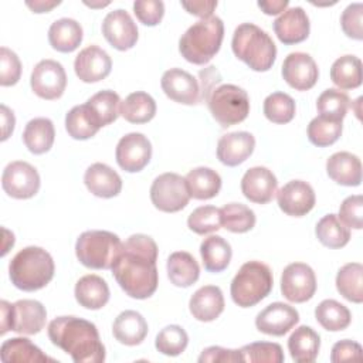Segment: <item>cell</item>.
Segmentation results:
<instances>
[{"label":"cell","mask_w":363,"mask_h":363,"mask_svg":"<svg viewBox=\"0 0 363 363\" xmlns=\"http://www.w3.org/2000/svg\"><path fill=\"white\" fill-rule=\"evenodd\" d=\"M157 245L146 234H133L112 265V274L126 295L135 299L150 298L159 284Z\"/></svg>","instance_id":"6da1fadb"},{"label":"cell","mask_w":363,"mask_h":363,"mask_svg":"<svg viewBox=\"0 0 363 363\" xmlns=\"http://www.w3.org/2000/svg\"><path fill=\"white\" fill-rule=\"evenodd\" d=\"M51 343L72 357L75 363H101L105 346L96 326L78 316H58L48 323Z\"/></svg>","instance_id":"7a4b0ae2"},{"label":"cell","mask_w":363,"mask_h":363,"mask_svg":"<svg viewBox=\"0 0 363 363\" xmlns=\"http://www.w3.org/2000/svg\"><path fill=\"white\" fill-rule=\"evenodd\" d=\"M55 265L48 251L30 245L20 250L9 264L11 284L26 292L43 289L54 277Z\"/></svg>","instance_id":"3957f363"},{"label":"cell","mask_w":363,"mask_h":363,"mask_svg":"<svg viewBox=\"0 0 363 363\" xmlns=\"http://www.w3.org/2000/svg\"><path fill=\"white\" fill-rule=\"evenodd\" d=\"M231 48L238 60L257 72L271 69L277 58V45L269 34L252 23H242L234 30Z\"/></svg>","instance_id":"277c9868"},{"label":"cell","mask_w":363,"mask_h":363,"mask_svg":"<svg viewBox=\"0 0 363 363\" xmlns=\"http://www.w3.org/2000/svg\"><path fill=\"white\" fill-rule=\"evenodd\" d=\"M224 38V23L220 17L211 16L190 26L179 40L182 57L196 65L207 64L221 47Z\"/></svg>","instance_id":"5b68a950"},{"label":"cell","mask_w":363,"mask_h":363,"mask_svg":"<svg viewBox=\"0 0 363 363\" xmlns=\"http://www.w3.org/2000/svg\"><path fill=\"white\" fill-rule=\"evenodd\" d=\"M274 278L271 268L261 261H248L241 265L231 281L230 294L240 308H251L272 291Z\"/></svg>","instance_id":"8992f818"},{"label":"cell","mask_w":363,"mask_h":363,"mask_svg":"<svg viewBox=\"0 0 363 363\" xmlns=\"http://www.w3.org/2000/svg\"><path fill=\"white\" fill-rule=\"evenodd\" d=\"M122 250L121 238L105 230L84 231L75 242L78 261L91 269H111Z\"/></svg>","instance_id":"52a82bcc"},{"label":"cell","mask_w":363,"mask_h":363,"mask_svg":"<svg viewBox=\"0 0 363 363\" xmlns=\"http://www.w3.org/2000/svg\"><path fill=\"white\" fill-rule=\"evenodd\" d=\"M0 312V335L9 330L20 335H35L45 326L47 320L44 305L34 299H20L14 303L1 301Z\"/></svg>","instance_id":"ba28073f"},{"label":"cell","mask_w":363,"mask_h":363,"mask_svg":"<svg viewBox=\"0 0 363 363\" xmlns=\"http://www.w3.org/2000/svg\"><path fill=\"white\" fill-rule=\"evenodd\" d=\"M207 104L213 118L223 128L242 122L250 113L248 94L233 84H223L210 91Z\"/></svg>","instance_id":"9c48e42d"},{"label":"cell","mask_w":363,"mask_h":363,"mask_svg":"<svg viewBox=\"0 0 363 363\" xmlns=\"http://www.w3.org/2000/svg\"><path fill=\"white\" fill-rule=\"evenodd\" d=\"M150 200L157 210L164 213L183 210L190 200L186 179L172 172L157 176L150 186Z\"/></svg>","instance_id":"30bf717a"},{"label":"cell","mask_w":363,"mask_h":363,"mask_svg":"<svg viewBox=\"0 0 363 363\" xmlns=\"http://www.w3.org/2000/svg\"><path fill=\"white\" fill-rule=\"evenodd\" d=\"M40 184L37 169L23 160L9 163L1 174V187L13 199L26 200L34 197L40 190Z\"/></svg>","instance_id":"8fae6325"},{"label":"cell","mask_w":363,"mask_h":363,"mask_svg":"<svg viewBox=\"0 0 363 363\" xmlns=\"http://www.w3.org/2000/svg\"><path fill=\"white\" fill-rule=\"evenodd\" d=\"M281 292L294 303L309 301L316 292V277L313 269L303 262L286 265L281 275Z\"/></svg>","instance_id":"7c38bea8"},{"label":"cell","mask_w":363,"mask_h":363,"mask_svg":"<svg viewBox=\"0 0 363 363\" xmlns=\"http://www.w3.org/2000/svg\"><path fill=\"white\" fill-rule=\"evenodd\" d=\"M30 85L40 98L47 101L58 99L67 86L65 69L58 61L41 60L31 72Z\"/></svg>","instance_id":"4fadbf2b"},{"label":"cell","mask_w":363,"mask_h":363,"mask_svg":"<svg viewBox=\"0 0 363 363\" xmlns=\"http://www.w3.org/2000/svg\"><path fill=\"white\" fill-rule=\"evenodd\" d=\"M115 157L122 170L138 173L145 169L152 159V143L143 133H126L116 145Z\"/></svg>","instance_id":"5bb4252c"},{"label":"cell","mask_w":363,"mask_h":363,"mask_svg":"<svg viewBox=\"0 0 363 363\" xmlns=\"http://www.w3.org/2000/svg\"><path fill=\"white\" fill-rule=\"evenodd\" d=\"M282 78L296 91H308L315 86L319 69L315 60L306 52H291L282 62Z\"/></svg>","instance_id":"9a60e30c"},{"label":"cell","mask_w":363,"mask_h":363,"mask_svg":"<svg viewBox=\"0 0 363 363\" xmlns=\"http://www.w3.org/2000/svg\"><path fill=\"white\" fill-rule=\"evenodd\" d=\"M105 40L116 50H130L138 41V27L130 14L122 9L109 11L102 21Z\"/></svg>","instance_id":"2e32d148"},{"label":"cell","mask_w":363,"mask_h":363,"mask_svg":"<svg viewBox=\"0 0 363 363\" xmlns=\"http://www.w3.org/2000/svg\"><path fill=\"white\" fill-rule=\"evenodd\" d=\"M279 208L292 217L308 214L316 201L312 186L303 180H291L277 191Z\"/></svg>","instance_id":"e0dca14e"},{"label":"cell","mask_w":363,"mask_h":363,"mask_svg":"<svg viewBox=\"0 0 363 363\" xmlns=\"http://www.w3.org/2000/svg\"><path fill=\"white\" fill-rule=\"evenodd\" d=\"M299 322L298 311L284 302H274L265 306L255 318L259 332L271 336H284Z\"/></svg>","instance_id":"ac0fdd59"},{"label":"cell","mask_w":363,"mask_h":363,"mask_svg":"<svg viewBox=\"0 0 363 363\" xmlns=\"http://www.w3.org/2000/svg\"><path fill=\"white\" fill-rule=\"evenodd\" d=\"M74 69L82 82H98L111 74L112 60L101 47L88 45L75 57Z\"/></svg>","instance_id":"d6986e66"},{"label":"cell","mask_w":363,"mask_h":363,"mask_svg":"<svg viewBox=\"0 0 363 363\" xmlns=\"http://www.w3.org/2000/svg\"><path fill=\"white\" fill-rule=\"evenodd\" d=\"M160 86L167 98L183 105H194L200 101V86L197 79L182 68L164 71Z\"/></svg>","instance_id":"ffe728a7"},{"label":"cell","mask_w":363,"mask_h":363,"mask_svg":"<svg viewBox=\"0 0 363 363\" xmlns=\"http://www.w3.org/2000/svg\"><path fill=\"white\" fill-rule=\"evenodd\" d=\"M277 187L278 182L275 174L264 166L248 169L241 179V191L244 197L257 204L269 203L277 193Z\"/></svg>","instance_id":"44dd1931"},{"label":"cell","mask_w":363,"mask_h":363,"mask_svg":"<svg viewBox=\"0 0 363 363\" xmlns=\"http://www.w3.org/2000/svg\"><path fill=\"white\" fill-rule=\"evenodd\" d=\"M254 147L255 138L250 132H230L218 139L217 159L223 164L234 167L244 163L252 155Z\"/></svg>","instance_id":"7402d4cb"},{"label":"cell","mask_w":363,"mask_h":363,"mask_svg":"<svg viewBox=\"0 0 363 363\" xmlns=\"http://www.w3.org/2000/svg\"><path fill=\"white\" fill-rule=\"evenodd\" d=\"M309 17L302 7L286 9L274 21V31L278 40L286 45L305 41L309 35Z\"/></svg>","instance_id":"603a6c76"},{"label":"cell","mask_w":363,"mask_h":363,"mask_svg":"<svg viewBox=\"0 0 363 363\" xmlns=\"http://www.w3.org/2000/svg\"><path fill=\"white\" fill-rule=\"evenodd\" d=\"M84 183L94 196L101 199H112L122 190L121 176L112 167L99 162L85 170Z\"/></svg>","instance_id":"cb8c5ba5"},{"label":"cell","mask_w":363,"mask_h":363,"mask_svg":"<svg viewBox=\"0 0 363 363\" xmlns=\"http://www.w3.org/2000/svg\"><path fill=\"white\" fill-rule=\"evenodd\" d=\"M326 173L340 186L356 187L362 182V162L350 152H336L326 160Z\"/></svg>","instance_id":"d4e9b609"},{"label":"cell","mask_w":363,"mask_h":363,"mask_svg":"<svg viewBox=\"0 0 363 363\" xmlns=\"http://www.w3.org/2000/svg\"><path fill=\"white\" fill-rule=\"evenodd\" d=\"M189 309L193 318L200 322H211L224 311V296L218 286L204 285L190 298Z\"/></svg>","instance_id":"484cf974"},{"label":"cell","mask_w":363,"mask_h":363,"mask_svg":"<svg viewBox=\"0 0 363 363\" xmlns=\"http://www.w3.org/2000/svg\"><path fill=\"white\" fill-rule=\"evenodd\" d=\"M74 295L81 306L96 311L108 303L111 292L106 281L102 277L88 274L77 281Z\"/></svg>","instance_id":"4316f807"},{"label":"cell","mask_w":363,"mask_h":363,"mask_svg":"<svg viewBox=\"0 0 363 363\" xmlns=\"http://www.w3.org/2000/svg\"><path fill=\"white\" fill-rule=\"evenodd\" d=\"M147 322L136 311H123L121 312L112 325L113 337L126 346L140 345L147 335Z\"/></svg>","instance_id":"83f0119b"},{"label":"cell","mask_w":363,"mask_h":363,"mask_svg":"<svg viewBox=\"0 0 363 363\" xmlns=\"http://www.w3.org/2000/svg\"><path fill=\"white\" fill-rule=\"evenodd\" d=\"M0 359L3 363H45L55 362L27 337H11L1 343Z\"/></svg>","instance_id":"f1b7e54d"},{"label":"cell","mask_w":363,"mask_h":363,"mask_svg":"<svg viewBox=\"0 0 363 363\" xmlns=\"http://www.w3.org/2000/svg\"><path fill=\"white\" fill-rule=\"evenodd\" d=\"M84 37L81 24L74 18H58L48 28L50 45L60 52L75 51Z\"/></svg>","instance_id":"f546056e"},{"label":"cell","mask_w":363,"mask_h":363,"mask_svg":"<svg viewBox=\"0 0 363 363\" xmlns=\"http://www.w3.org/2000/svg\"><path fill=\"white\" fill-rule=\"evenodd\" d=\"M320 349L319 335L306 325L296 328L288 339V350L296 363H312Z\"/></svg>","instance_id":"4dcf8cb0"},{"label":"cell","mask_w":363,"mask_h":363,"mask_svg":"<svg viewBox=\"0 0 363 363\" xmlns=\"http://www.w3.org/2000/svg\"><path fill=\"white\" fill-rule=\"evenodd\" d=\"M167 277L174 286L189 288L197 282L200 267L194 257L186 251H176L167 258Z\"/></svg>","instance_id":"1f68e13d"},{"label":"cell","mask_w":363,"mask_h":363,"mask_svg":"<svg viewBox=\"0 0 363 363\" xmlns=\"http://www.w3.org/2000/svg\"><path fill=\"white\" fill-rule=\"evenodd\" d=\"M55 139L54 123L48 118L31 119L23 132V142L26 147L34 155H43L52 147Z\"/></svg>","instance_id":"d6a6232c"},{"label":"cell","mask_w":363,"mask_h":363,"mask_svg":"<svg viewBox=\"0 0 363 363\" xmlns=\"http://www.w3.org/2000/svg\"><path fill=\"white\" fill-rule=\"evenodd\" d=\"M190 191V197L196 200H208L218 194L221 189L220 174L210 167H194L184 177Z\"/></svg>","instance_id":"836d02e7"},{"label":"cell","mask_w":363,"mask_h":363,"mask_svg":"<svg viewBox=\"0 0 363 363\" xmlns=\"http://www.w3.org/2000/svg\"><path fill=\"white\" fill-rule=\"evenodd\" d=\"M200 255L208 272H221L228 267L233 251L227 240L220 235H210L201 241Z\"/></svg>","instance_id":"e575fe53"},{"label":"cell","mask_w":363,"mask_h":363,"mask_svg":"<svg viewBox=\"0 0 363 363\" xmlns=\"http://www.w3.org/2000/svg\"><path fill=\"white\" fill-rule=\"evenodd\" d=\"M119 113L130 123H146L156 115V102L149 94L136 91L121 102Z\"/></svg>","instance_id":"d590c367"},{"label":"cell","mask_w":363,"mask_h":363,"mask_svg":"<svg viewBox=\"0 0 363 363\" xmlns=\"http://www.w3.org/2000/svg\"><path fill=\"white\" fill-rule=\"evenodd\" d=\"M65 129L72 139L86 140L101 129L86 104L71 108L65 115Z\"/></svg>","instance_id":"8d00e7d4"},{"label":"cell","mask_w":363,"mask_h":363,"mask_svg":"<svg viewBox=\"0 0 363 363\" xmlns=\"http://www.w3.org/2000/svg\"><path fill=\"white\" fill-rule=\"evenodd\" d=\"M336 289L347 301H363V265L359 262L345 264L336 275Z\"/></svg>","instance_id":"74e56055"},{"label":"cell","mask_w":363,"mask_h":363,"mask_svg":"<svg viewBox=\"0 0 363 363\" xmlns=\"http://www.w3.org/2000/svg\"><path fill=\"white\" fill-rule=\"evenodd\" d=\"M330 79L340 89H354L362 85V61L352 54L339 57L330 68Z\"/></svg>","instance_id":"f35d334b"},{"label":"cell","mask_w":363,"mask_h":363,"mask_svg":"<svg viewBox=\"0 0 363 363\" xmlns=\"http://www.w3.org/2000/svg\"><path fill=\"white\" fill-rule=\"evenodd\" d=\"M315 318L319 325L329 332L343 330L352 322L350 311L335 299L322 301L315 309Z\"/></svg>","instance_id":"ab89813d"},{"label":"cell","mask_w":363,"mask_h":363,"mask_svg":"<svg viewBox=\"0 0 363 363\" xmlns=\"http://www.w3.org/2000/svg\"><path fill=\"white\" fill-rule=\"evenodd\" d=\"M315 234L320 244L328 248H342L350 240V228H347L336 214H326L323 216L316 227Z\"/></svg>","instance_id":"60d3db41"},{"label":"cell","mask_w":363,"mask_h":363,"mask_svg":"<svg viewBox=\"0 0 363 363\" xmlns=\"http://www.w3.org/2000/svg\"><path fill=\"white\" fill-rule=\"evenodd\" d=\"M121 98L115 91L111 89H104L92 95L88 101L86 105L94 113L96 122L99 126H106L118 119L119 108H121Z\"/></svg>","instance_id":"b9f144b4"},{"label":"cell","mask_w":363,"mask_h":363,"mask_svg":"<svg viewBox=\"0 0 363 363\" xmlns=\"http://www.w3.org/2000/svg\"><path fill=\"white\" fill-rule=\"evenodd\" d=\"M221 227L231 233H247L254 228L257 217L255 213L241 203H228L220 208Z\"/></svg>","instance_id":"7bdbcfd3"},{"label":"cell","mask_w":363,"mask_h":363,"mask_svg":"<svg viewBox=\"0 0 363 363\" xmlns=\"http://www.w3.org/2000/svg\"><path fill=\"white\" fill-rule=\"evenodd\" d=\"M343 121H335L325 116L313 118L308 125V139L318 147H326L333 145L342 135Z\"/></svg>","instance_id":"ee69618b"},{"label":"cell","mask_w":363,"mask_h":363,"mask_svg":"<svg viewBox=\"0 0 363 363\" xmlns=\"http://www.w3.org/2000/svg\"><path fill=\"white\" fill-rule=\"evenodd\" d=\"M264 115L265 118L278 125L288 123L295 116V101L285 92H272L264 99Z\"/></svg>","instance_id":"f6af8a7d"},{"label":"cell","mask_w":363,"mask_h":363,"mask_svg":"<svg viewBox=\"0 0 363 363\" xmlns=\"http://www.w3.org/2000/svg\"><path fill=\"white\" fill-rule=\"evenodd\" d=\"M349 106L350 99L347 94L335 88L325 89L316 101V109L319 115L335 121H343Z\"/></svg>","instance_id":"bcb514c9"},{"label":"cell","mask_w":363,"mask_h":363,"mask_svg":"<svg viewBox=\"0 0 363 363\" xmlns=\"http://www.w3.org/2000/svg\"><path fill=\"white\" fill-rule=\"evenodd\" d=\"M189 343L187 332L179 325H169L163 328L155 340L156 349L166 356H179L182 354Z\"/></svg>","instance_id":"7dc6e473"},{"label":"cell","mask_w":363,"mask_h":363,"mask_svg":"<svg viewBox=\"0 0 363 363\" xmlns=\"http://www.w3.org/2000/svg\"><path fill=\"white\" fill-rule=\"evenodd\" d=\"M187 225L199 235L218 231L221 228L220 208L216 206H200L194 208L187 218Z\"/></svg>","instance_id":"c3c4849f"},{"label":"cell","mask_w":363,"mask_h":363,"mask_svg":"<svg viewBox=\"0 0 363 363\" xmlns=\"http://www.w3.org/2000/svg\"><path fill=\"white\" fill-rule=\"evenodd\" d=\"M240 350L244 362L250 363H282L285 360L281 345L272 342H252Z\"/></svg>","instance_id":"681fc988"},{"label":"cell","mask_w":363,"mask_h":363,"mask_svg":"<svg viewBox=\"0 0 363 363\" xmlns=\"http://www.w3.org/2000/svg\"><path fill=\"white\" fill-rule=\"evenodd\" d=\"M337 218L347 228L362 230L363 228V197L360 194L346 197L339 207Z\"/></svg>","instance_id":"f907efd6"},{"label":"cell","mask_w":363,"mask_h":363,"mask_svg":"<svg viewBox=\"0 0 363 363\" xmlns=\"http://www.w3.org/2000/svg\"><path fill=\"white\" fill-rule=\"evenodd\" d=\"M21 77V62L14 51L7 47L0 48V85L11 86Z\"/></svg>","instance_id":"816d5d0a"},{"label":"cell","mask_w":363,"mask_h":363,"mask_svg":"<svg viewBox=\"0 0 363 363\" xmlns=\"http://www.w3.org/2000/svg\"><path fill=\"white\" fill-rule=\"evenodd\" d=\"M340 26L349 38L363 40V4H349L340 16Z\"/></svg>","instance_id":"f5cc1de1"},{"label":"cell","mask_w":363,"mask_h":363,"mask_svg":"<svg viewBox=\"0 0 363 363\" xmlns=\"http://www.w3.org/2000/svg\"><path fill=\"white\" fill-rule=\"evenodd\" d=\"M133 11L142 24L153 27L164 16V3L160 0H138L133 3Z\"/></svg>","instance_id":"db71d44e"},{"label":"cell","mask_w":363,"mask_h":363,"mask_svg":"<svg viewBox=\"0 0 363 363\" xmlns=\"http://www.w3.org/2000/svg\"><path fill=\"white\" fill-rule=\"evenodd\" d=\"M200 363H237L244 362L238 349H225L221 346H210L201 352L197 359Z\"/></svg>","instance_id":"11a10c76"},{"label":"cell","mask_w":363,"mask_h":363,"mask_svg":"<svg viewBox=\"0 0 363 363\" xmlns=\"http://www.w3.org/2000/svg\"><path fill=\"white\" fill-rule=\"evenodd\" d=\"M363 359V349L357 342L343 339L333 345L330 352V360L333 363L340 362H353V360H362Z\"/></svg>","instance_id":"9f6ffc18"},{"label":"cell","mask_w":363,"mask_h":363,"mask_svg":"<svg viewBox=\"0 0 363 363\" xmlns=\"http://www.w3.org/2000/svg\"><path fill=\"white\" fill-rule=\"evenodd\" d=\"M182 7L186 9L187 13L203 18H208L213 16V11L217 7L216 0H201V1H182Z\"/></svg>","instance_id":"6f0895ef"},{"label":"cell","mask_w":363,"mask_h":363,"mask_svg":"<svg viewBox=\"0 0 363 363\" xmlns=\"http://www.w3.org/2000/svg\"><path fill=\"white\" fill-rule=\"evenodd\" d=\"M0 111H1V140L4 142L14 130L16 118H14L13 111L10 108H7L6 105H1Z\"/></svg>","instance_id":"680465c9"},{"label":"cell","mask_w":363,"mask_h":363,"mask_svg":"<svg viewBox=\"0 0 363 363\" xmlns=\"http://www.w3.org/2000/svg\"><path fill=\"white\" fill-rule=\"evenodd\" d=\"M258 7L267 14V16H275L279 13H284L286 7L289 6L288 0H268V1H258Z\"/></svg>","instance_id":"91938a15"},{"label":"cell","mask_w":363,"mask_h":363,"mask_svg":"<svg viewBox=\"0 0 363 363\" xmlns=\"http://www.w3.org/2000/svg\"><path fill=\"white\" fill-rule=\"evenodd\" d=\"M61 1H50V0H34V1H26V6L33 11V13H48L54 7L60 6Z\"/></svg>","instance_id":"94428289"},{"label":"cell","mask_w":363,"mask_h":363,"mask_svg":"<svg viewBox=\"0 0 363 363\" xmlns=\"http://www.w3.org/2000/svg\"><path fill=\"white\" fill-rule=\"evenodd\" d=\"M3 234H4V245H3V251L1 255L4 257L7 254V251L14 245V234L10 233L9 230L3 228Z\"/></svg>","instance_id":"6125c7cd"},{"label":"cell","mask_w":363,"mask_h":363,"mask_svg":"<svg viewBox=\"0 0 363 363\" xmlns=\"http://www.w3.org/2000/svg\"><path fill=\"white\" fill-rule=\"evenodd\" d=\"M84 4L85 6H88V7H91V9H102V7H105V6H109V1H99V3H89V1H84Z\"/></svg>","instance_id":"be15d7a7"}]
</instances>
